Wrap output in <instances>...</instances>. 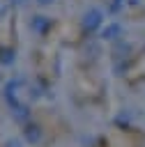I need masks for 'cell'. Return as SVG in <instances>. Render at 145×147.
I'll list each match as a JSON object with an SVG mask.
<instances>
[{"label":"cell","instance_id":"277c9868","mask_svg":"<svg viewBox=\"0 0 145 147\" xmlns=\"http://www.w3.org/2000/svg\"><path fill=\"white\" fill-rule=\"evenodd\" d=\"M37 2H39V5H51L53 0H37Z\"/></svg>","mask_w":145,"mask_h":147},{"label":"cell","instance_id":"3957f363","mask_svg":"<svg viewBox=\"0 0 145 147\" xmlns=\"http://www.w3.org/2000/svg\"><path fill=\"white\" fill-rule=\"evenodd\" d=\"M120 30H122V28H120L117 23H113V25H108V28L104 30V37H106V39H115V37L120 34Z\"/></svg>","mask_w":145,"mask_h":147},{"label":"cell","instance_id":"6da1fadb","mask_svg":"<svg viewBox=\"0 0 145 147\" xmlns=\"http://www.w3.org/2000/svg\"><path fill=\"white\" fill-rule=\"evenodd\" d=\"M101 21H104V14L99 11V9H90V11H85V18H83V25L92 32V30H97L99 25H101Z\"/></svg>","mask_w":145,"mask_h":147},{"label":"cell","instance_id":"7a4b0ae2","mask_svg":"<svg viewBox=\"0 0 145 147\" xmlns=\"http://www.w3.org/2000/svg\"><path fill=\"white\" fill-rule=\"evenodd\" d=\"M46 25H48L46 16H35V21H32V30H35V32H41Z\"/></svg>","mask_w":145,"mask_h":147}]
</instances>
